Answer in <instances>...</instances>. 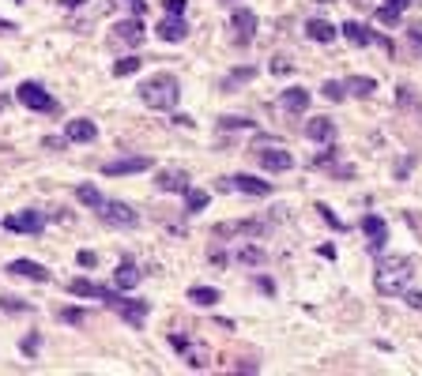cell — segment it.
<instances>
[{
  "mask_svg": "<svg viewBox=\"0 0 422 376\" xmlns=\"http://www.w3.org/2000/svg\"><path fill=\"white\" fill-rule=\"evenodd\" d=\"M106 308H113L117 316L125 320V324H132V327H144V320H147V301H139V297H121V294H113V301H106Z\"/></svg>",
  "mask_w": 422,
  "mask_h": 376,
  "instance_id": "cell-5",
  "label": "cell"
},
{
  "mask_svg": "<svg viewBox=\"0 0 422 376\" xmlns=\"http://www.w3.org/2000/svg\"><path fill=\"white\" fill-rule=\"evenodd\" d=\"M75 263H80V268H94V263H99V256H94L91 249H83L80 256H75Z\"/></svg>",
  "mask_w": 422,
  "mask_h": 376,
  "instance_id": "cell-42",
  "label": "cell"
},
{
  "mask_svg": "<svg viewBox=\"0 0 422 376\" xmlns=\"http://www.w3.org/2000/svg\"><path fill=\"white\" fill-rule=\"evenodd\" d=\"M99 218H102L106 226H117V230H132V226L139 223V215H136L128 203H121V200H106V203L99 207Z\"/></svg>",
  "mask_w": 422,
  "mask_h": 376,
  "instance_id": "cell-7",
  "label": "cell"
},
{
  "mask_svg": "<svg viewBox=\"0 0 422 376\" xmlns=\"http://www.w3.org/2000/svg\"><path fill=\"white\" fill-rule=\"evenodd\" d=\"M0 226H4L8 234H30V237H38L42 230H46V215H42V211H35V207H27V211L8 215Z\"/></svg>",
  "mask_w": 422,
  "mask_h": 376,
  "instance_id": "cell-4",
  "label": "cell"
},
{
  "mask_svg": "<svg viewBox=\"0 0 422 376\" xmlns=\"http://www.w3.org/2000/svg\"><path fill=\"white\" fill-rule=\"evenodd\" d=\"M0 308H4V313H35V305L19 301V297H0Z\"/></svg>",
  "mask_w": 422,
  "mask_h": 376,
  "instance_id": "cell-32",
  "label": "cell"
},
{
  "mask_svg": "<svg viewBox=\"0 0 422 376\" xmlns=\"http://www.w3.org/2000/svg\"><path fill=\"white\" fill-rule=\"evenodd\" d=\"M219 125H223L226 132H230V128H249V125H253V120H245V117H223Z\"/></svg>",
  "mask_w": 422,
  "mask_h": 376,
  "instance_id": "cell-39",
  "label": "cell"
},
{
  "mask_svg": "<svg viewBox=\"0 0 422 376\" xmlns=\"http://www.w3.org/2000/svg\"><path fill=\"white\" fill-rule=\"evenodd\" d=\"M313 4H335V0H313Z\"/></svg>",
  "mask_w": 422,
  "mask_h": 376,
  "instance_id": "cell-48",
  "label": "cell"
},
{
  "mask_svg": "<svg viewBox=\"0 0 422 376\" xmlns=\"http://www.w3.org/2000/svg\"><path fill=\"white\" fill-rule=\"evenodd\" d=\"M0 106H4V102H0Z\"/></svg>",
  "mask_w": 422,
  "mask_h": 376,
  "instance_id": "cell-50",
  "label": "cell"
},
{
  "mask_svg": "<svg viewBox=\"0 0 422 376\" xmlns=\"http://www.w3.org/2000/svg\"><path fill=\"white\" fill-rule=\"evenodd\" d=\"M38 346H42V335H27L23 342H19V350H23L27 358H35V353H38Z\"/></svg>",
  "mask_w": 422,
  "mask_h": 376,
  "instance_id": "cell-37",
  "label": "cell"
},
{
  "mask_svg": "<svg viewBox=\"0 0 422 376\" xmlns=\"http://www.w3.org/2000/svg\"><path fill=\"white\" fill-rule=\"evenodd\" d=\"M343 91L354 94V98H370L377 91V80H373V75H351V80L343 83Z\"/></svg>",
  "mask_w": 422,
  "mask_h": 376,
  "instance_id": "cell-25",
  "label": "cell"
},
{
  "mask_svg": "<svg viewBox=\"0 0 422 376\" xmlns=\"http://www.w3.org/2000/svg\"><path fill=\"white\" fill-rule=\"evenodd\" d=\"M211 263H215V268H223V263H226V252L215 249V252H211Z\"/></svg>",
  "mask_w": 422,
  "mask_h": 376,
  "instance_id": "cell-46",
  "label": "cell"
},
{
  "mask_svg": "<svg viewBox=\"0 0 422 376\" xmlns=\"http://www.w3.org/2000/svg\"><path fill=\"white\" fill-rule=\"evenodd\" d=\"M68 294H75V297H94V301H113L117 290H110V286H99L94 279H72V282H68Z\"/></svg>",
  "mask_w": 422,
  "mask_h": 376,
  "instance_id": "cell-14",
  "label": "cell"
},
{
  "mask_svg": "<svg viewBox=\"0 0 422 376\" xmlns=\"http://www.w3.org/2000/svg\"><path fill=\"white\" fill-rule=\"evenodd\" d=\"M399 12H388V8H377V23H385V27H399Z\"/></svg>",
  "mask_w": 422,
  "mask_h": 376,
  "instance_id": "cell-36",
  "label": "cell"
},
{
  "mask_svg": "<svg viewBox=\"0 0 422 376\" xmlns=\"http://www.w3.org/2000/svg\"><path fill=\"white\" fill-rule=\"evenodd\" d=\"M407 38H411V46H415V49H422V23H411L407 27Z\"/></svg>",
  "mask_w": 422,
  "mask_h": 376,
  "instance_id": "cell-41",
  "label": "cell"
},
{
  "mask_svg": "<svg viewBox=\"0 0 422 376\" xmlns=\"http://www.w3.org/2000/svg\"><path fill=\"white\" fill-rule=\"evenodd\" d=\"M155 184L162 192H189V173L185 170H162Z\"/></svg>",
  "mask_w": 422,
  "mask_h": 376,
  "instance_id": "cell-21",
  "label": "cell"
},
{
  "mask_svg": "<svg viewBox=\"0 0 422 376\" xmlns=\"http://www.w3.org/2000/svg\"><path fill=\"white\" fill-rule=\"evenodd\" d=\"M306 35L313 42H321V46H328V42H335V35H340V27H332L328 19H309L306 23Z\"/></svg>",
  "mask_w": 422,
  "mask_h": 376,
  "instance_id": "cell-23",
  "label": "cell"
},
{
  "mask_svg": "<svg viewBox=\"0 0 422 376\" xmlns=\"http://www.w3.org/2000/svg\"><path fill=\"white\" fill-rule=\"evenodd\" d=\"M321 94L328 98V102H343V94H347V91H343V83H335V80H328V83L321 87Z\"/></svg>",
  "mask_w": 422,
  "mask_h": 376,
  "instance_id": "cell-33",
  "label": "cell"
},
{
  "mask_svg": "<svg viewBox=\"0 0 422 376\" xmlns=\"http://www.w3.org/2000/svg\"><path fill=\"white\" fill-rule=\"evenodd\" d=\"M15 98H19V106L35 109V113H53V109H57V98H53L42 83H35V80L19 83L15 87Z\"/></svg>",
  "mask_w": 422,
  "mask_h": 376,
  "instance_id": "cell-3",
  "label": "cell"
},
{
  "mask_svg": "<svg viewBox=\"0 0 422 376\" xmlns=\"http://www.w3.org/2000/svg\"><path fill=\"white\" fill-rule=\"evenodd\" d=\"M8 275H15V279H35V282H49L53 279V275L35 260H12L8 263Z\"/></svg>",
  "mask_w": 422,
  "mask_h": 376,
  "instance_id": "cell-18",
  "label": "cell"
},
{
  "mask_svg": "<svg viewBox=\"0 0 422 376\" xmlns=\"http://www.w3.org/2000/svg\"><path fill=\"white\" fill-rule=\"evenodd\" d=\"M306 139H313V143H332L335 139V125L328 117H313L309 125H306Z\"/></svg>",
  "mask_w": 422,
  "mask_h": 376,
  "instance_id": "cell-22",
  "label": "cell"
},
{
  "mask_svg": "<svg viewBox=\"0 0 422 376\" xmlns=\"http://www.w3.org/2000/svg\"><path fill=\"white\" fill-rule=\"evenodd\" d=\"M128 8H132V15H144L147 12V0H125Z\"/></svg>",
  "mask_w": 422,
  "mask_h": 376,
  "instance_id": "cell-45",
  "label": "cell"
},
{
  "mask_svg": "<svg viewBox=\"0 0 422 376\" xmlns=\"http://www.w3.org/2000/svg\"><path fill=\"white\" fill-rule=\"evenodd\" d=\"M94 136H99V128H94V120H87V117H75V120H68V128H64V139L68 143H91Z\"/></svg>",
  "mask_w": 422,
  "mask_h": 376,
  "instance_id": "cell-19",
  "label": "cell"
},
{
  "mask_svg": "<svg viewBox=\"0 0 422 376\" xmlns=\"http://www.w3.org/2000/svg\"><path fill=\"white\" fill-rule=\"evenodd\" d=\"M189 301H192V305L211 308L215 301H219V290H211V286H192V290H189Z\"/></svg>",
  "mask_w": 422,
  "mask_h": 376,
  "instance_id": "cell-29",
  "label": "cell"
},
{
  "mask_svg": "<svg viewBox=\"0 0 422 376\" xmlns=\"http://www.w3.org/2000/svg\"><path fill=\"white\" fill-rule=\"evenodd\" d=\"M185 4H189V0H162V12H170V15H185Z\"/></svg>",
  "mask_w": 422,
  "mask_h": 376,
  "instance_id": "cell-38",
  "label": "cell"
},
{
  "mask_svg": "<svg viewBox=\"0 0 422 376\" xmlns=\"http://www.w3.org/2000/svg\"><path fill=\"white\" fill-rule=\"evenodd\" d=\"M404 301L411 308H422V290H404Z\"/></svg>",
  "mask_w": 422,
  "mask_h": 376,
  "instance_id": "cell-43",
  "label": "cell"
},
{
  "mask_svg": "<svg viewBox=\"0 0 422 376\" xmlns=\"http://www.w3.org/2000/svg\"><path fill=\"white\" fill-rule=\"evenodd\" d=\"M253 75H256V68H234V72H230V75H226V80L219 83V91H226V94H230L234 87L249 83V80H253Z\"/></svg>",
  "mask_w": 422,
  "mask_h": 376,
  "instance_id": "cell-28",
  "label": "cell"
},
{
  "mask_svg": "<svg viewBox=\"0 0 422 376\" xmlns=\"http://www.w3.org/2000/svg\"><path fill=\"white\" fill-rule=\"evenodd\" d=\"M381 8H388V12H399V15H404V8H422V0H385Z\"/></svg>",
  "mask_w": 422,
  "mask_h": 376,
  "instance_id": "cell-35",
  "label": "cell"
},
{
  "mask_svg": "<svg viewBox=\"0 0 422 376\" xmlns=\"http://www.w3.org/2000/svg\"><path fill=\"white\" fill-rule=\"evenodd\" d=\"M147 30H144V19L132 15V19H121V23L113 27V42L117 46H144Z\"/></svg>",
  "mask_w": 422,
  "mask_h": 376,
  "instance_id": "cell-9",
  "label": "cell"
},
{
  "mask_svg": "<svg viewBox=\"0 0 422 376\" xmlns=\"http://www.w3.org/2000/svg\"><path fill=\"white\" fill-rule=\"evenodd\" d=\"M139 98H144V106H151V109H174L178 98H181L178 75H170V72L151 75V80L139 83Z\"/></svg>",
  "mask_w": 422,
  "mask_h": 376,
  "instance_id": "cell-2",
  "label": "cell"
},
{
  "mask_svg": "<svg viewBox=\"0 0 422 376\" xmlns=\"http://www.w3.org/2000/svg\"><path fill=\"white\" fill-rule=\"evenodd\" d=\"M170 346H174L178 353H185V350H189V339H185V335H170Z\"/></svg>",
  "mask_w": 422,
  "mask_h": 376,
  "instance_id": "cell-44",
  "label": "cell"
},
{
  "mask_svg": "<svg viewBox=\"0 0 422 376\" xmlns=\"http://www.w3.org/2000/svg\"><path fill=\"white\" fill-rule=\"evenodd\" d=\"M144 170H151L147 154H128V158H117V162H106L102 165L106 177H128V173H144Z\"/></svg>",
  "mask_w": 422,
  "mask_h": 376,
  "instance_id": "cell-10",
  "label": "cell"
},
{
  "mask_svg": "<svg viewBox=\"0 0 422 376\" xmlns=\"http://www.w3.org/2000/svg\"><path fill=\"white\" fill-rule=\"evenodd\" d=\"M57 320H64V324H83L87 313H83V308H57Z\"/></svg>",
  "mask_w": 422,
  "mask_h": 376,
  "instance_id": "cell-34",
  "label": "cell"
},
{
  "mask_svg": "<svg viewBox=\"0 0 422 376\" xmlns=\"http://www.w3.org/2000/svg\"><path fill=\"white\" fill-rule=\"evenodd\" d=\"M139 268H136V260L132 256H121V263H117V271H113V282H117V290H136L139 286Z\"/></svg>",
  "mask_w": 422,
  "mask_h": 376,
  "instance_id": "cell-16",
  "label": "cell"
},
{
  "mask_svg": "<svg viewBox=\"0 0 422 376\" xmlns=\"http://www.w3.org/2000/svg\"><path fill=\"white\" fill-rule=\"evenodd\" d=\"M411 260L407 256H392V260H381L377 263V271H373V290L381 294V297H399L407 290V282H411Z\"/></svg>",
  "mask_w": 422,
  "mask_h": 376,
  "instance_id": "cell-1",
  "label": "cell"
},
{
  "mask_svg": "<svg viewBox=\"0 0 422 376\" xmlns=\"http://www.w3.org/2000/svg\"><path fill=\"white\" fill-rule=\"evenodd\" d=\"M204 207H208V192H200V188H189V192H185V211L197 215V211H204Z\"/></svg>",
  "mask_w": 422,
  "mask_h": 376,
  "instance_id": "cell-30",
  "label": "cell"
},
{
  "mask_svg": "<svg viewBox=\"0 0 422 376\" xmlns=\"http://www.w3.org/2000/svg\"><path fill=\"white\" fill-rule=\"evenodd\" d=\"M340 35L347 38L351 46H362V49H366V46H385L388 53H392V38H385V35H373V30H370V27H362L359 19H347V23L340 27Z\"/></svg>",
  "mask_w": 422,
  "mask_h": 376,
  "instance_id": "cell-6",
  "label": "cell"
},
{
  "mask_svg": "<svg viewBox=\"0 0 422 376\" xmlns=\"http://www.w3.org/2000/svg\"><path fill=\"white\" fill-rule=\"evenodd\" d=\"M219 4H237V0H219Z\"/></svg>",
  "mask_w": 422,
  "mask_h": 376,
  "instance_id": "cell-49",
  "label": "cell"
},
{
  "mask_svg": "<svg viewBox=\"0 0 422 376\" xmlns=\"http://www.w3.org/2000/svg\"><path fill=\"white\" fill-rule=\"evenodd\" d=\"M230 42L234 46H249L253 42V35H256V15L249 12V8H234V15H230Z\"/></svg>",
  "mask_w": 422,
  "mask_h": 376,
  "instance_id": "cell-8",
  "label": "cell"
},
{
  "mask_svg": "<svg viewBox=\"0 0 422 376\" xmlns=\"http://www.w3.org/2000/svg\"><path fill=\"white\" fill-rule=\"evenodd\" d=\"M155 35L162 38V42H185V35H189V23H185V15H162L159 19V27H155Z\"/></svg>",
  "mask_w": 422,
  "mask_h": 376,
  "instance_id": "cell-13",
  "label": "cell"
},
{
  "mask_svg": "<svg viewBox=\"0 0 422 376\" xmlns=\"http://www.w3.org/2000/svg\"><path fill=\"white\" fill-rule=\"evenodd\" d=\"M335 158H340V147L332 143L324 154H317V162H313V165H317V170H332V173H340V177H354L351 165H335Z\"/></svg>",
  "mask_w": 422,
  "mask_h": 376,
  "instance_id": "cell-24",
  "label": "cell"
},
{
  "mask_svg": "<svg viewBox=\"0 0 422 376\" xmlns=\"http://www.w3.org/2000/svg\"><path fill=\"white\" fill-rule=\"evenodd\" d=\"M237 263H245V268H264L268 252L261 245H242V249H237Z\"/></svg>",
  "mask_w": 422,
  "mask_h": 376,
  "instance_id": "cell-26",
  "label": "cell"
},
{
  "mask_svg": "<svg viewBox=\"0 0 422 376\" xmlns=\"http://www.w3.org/2000/svg\"><path fill=\"white\" fill-rule=\"evenodd\" d=\"M139 57H121V61H113V75H132V72H139Z\"/></svg>",
  "mask_w": 422,
  "mask_h": 376,
  "instance_id": "cell-31",
  "label": "cell"
},
{
  "mask_svg": "<svg viewBox=\"0 0 422 376\" xmlns=\"http://www.w3.org/2000/svg\"><path fill=\"white\" fill-rule=\"evenodd\" d=\"M268 223H219L215 237H264Z\"/></svg>",
  "mask_w": 422,
  "mask_h": 376,
  "instance_id": "cell-12",
  "label": "cell"
},
{
  "mask_svg": "<svg viewBox=\"0 0 422 376\" xmlns=\"http://www.w3.org/2000/svg\"><path fill=\"white\" fill-rule=\"evenodd\" d=\"M317 211H321V218H324V223H328L332 230H343V223H340V218H335L332 211H328V207H324V203H317Z\"/></svg>",
  "mask_w": 422,
  "mask_h": 376,
  "instance_id": "cell-40",
  "label": "cell"
},
{
  "mask_svg": "<svg viewBox=\"0 0 422 376\" xmlns=\"http://www.w3.org/2000/svg\"><path fill=\"white\" fill-rule=\"evenodd\" d=\"M75 200H80L83 207H91V211H99V207L106 203V200H102V192H99L94 184H80V188H75Z\"/></svg>",
  "mask_w": 422,
  "mask_h": 376,
  "instance_id": "cell-27",
  "label": "cell"
},
{
  "mask_svg": "<svg viewBox=\"0 0 422 376\" xmlns=\"http://www.w3.org/2000/svg\"><path fill=\"white\" fill-rule=\"evenodd\" d=\"M64 8H80V4H87V0H61Z\"/></svg>",
  "mask_w": 422,
  "mask_h": 376,
  "instance_id": "cell-47",
  "label": "cell"
},
{
  "mask_svg": "<svg viewBox=\"0 0 422 376\" xmlns=\"http://www.w3.org/2000/svg\"><path fill=\"white\" fill-rule=\"evenodd\" d=\"M223 188H234V192H245V196H268L272 184L261 181V177H249V173H237V177H226Z\"/></svg>",
  "mask_w": 422,
  "mask_h": 376,
  "instance_id": "cell-11",
  "label": "cell"
},
{
  "mask_svg": "<svg viewBox=\"0 0 422 376\" xmlns=\"http://www.w3.org/2000/svg\"><path fill=\"white\" fill-rule=\"evenodd\" d=\"M362 234L370 237V249H373V252H381V249H385V241H388V226H385V218H381V215H362Z\"/></svg>",
  "mask_w": 422,
  "mask_h": 376,
  "instance_id": "cell-15",
  "label": "cell"
},
{
  "mask_svg": "<svg viewBox=\"0 0 422 376\" xmlns=\"http://www.w3.org/2000/svg\"><path fill=\"white\" fill-rule=\"evenodd\" d=\"M279 109H287V113H306V109H309V91H302V87L283 91V94H279Z\"/></svg>",
  "mask_w": 422,
  "mask_h": 376,
  "instance_id": "cell-20",
  "label": "cell"
},
{
  "mask_svg": "<svg viewBox=\"0 0 422 376\" xmlns=\"http://www.w3.org/2000/svg\"><path fill=\"white\" fill-rule=\"evenodd\" d=\"M256 158H261V165H264L268 173H287V170H294V158H290V151H283V147L261 151Z\"/></svg>",
  "mask_w": 422,
  "mask_h": 376,
  "instance_id": "cell-17",
  "label": "cell"
}]
</instances>
